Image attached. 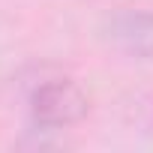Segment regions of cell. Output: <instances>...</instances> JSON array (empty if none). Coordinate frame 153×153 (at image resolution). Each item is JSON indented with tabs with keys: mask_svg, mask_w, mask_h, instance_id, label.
Masks as SVG:
<instances>
[{
	"mask_svg": "<svg viewBox=\"0 0 153 153\" xmlns=\"http://www.w3.org/2000/svg\"><path fill=\"white\" fill-rule=\"evenodd\" d=\"M102 39L123 57L153 63V9L144 6H120L105 15Z\"/></svg>",
	"mask_w": 153,
	"mask_h": 153,
	"instance_id": "obj_2",
	"label": "cell"
},
{
	"mask_svg": "<svg viewBox=\"0 0 153 153\" xmlns=\"http://www.w3.org/2000/svg\"><path fill=\"white\" fill-rule=\"evenodd\" d=\"M27 117L33 132H63L78 126L90 111V96L84 87L60 72H39L24 90Z\"/></svg>",
	"mask_w": 153,
	"mask_h": 153,
	"instance_id": "obj_1",
	"label": "cell"
}]
</instances>
